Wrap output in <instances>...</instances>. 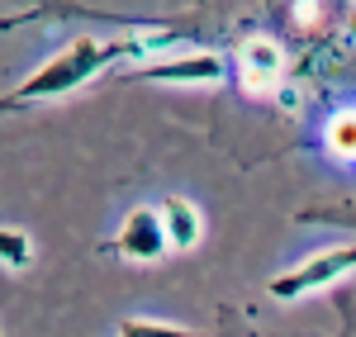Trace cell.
Masks as SVG:
<instances>
[{
	"mask_svg": "<svg viewBox=\"0 0 356 337\" xmlns=\"http://www.w3.org/2000/svg\"><path fill=\"white\" fill-rule=\"evenodd\" d=\"M238 85L247 95H275L285 81V48L266 38V33H252L243 48H238Z\"/></svg>",
	"mask_w": 356,
	"mask_h": 337,
	"instance_id": "cell-2",
	"label": "cell"
},
{
	"mask_svg": "<svg viewBox=\"0 0 356 337\" xmlns=\"http://www.w3.org/2000/svg\"><path fill=\"white\" fill-rule=\"evenodd\" d=\"M157 219H162V233H166L171 252H191L195 243H200V233H204V219H200V209L186 195H166L157 204Z\"/></svg>",
	"mask_w": 356,
	"mask_h": 337,
	"instance_id": "cell-5",
	"label": "cell"
},
{
	"mask_svg": "<svg viewBox=\"0 0 356 337\" xmlns=\"http://www.w3.org/2000/svg\"><path fill=\"white\" fill-rule=\"evenodd\" d=\"M223 62L219 53H186V57H166V62H147L138 76L143 81H171V85H214L223 81Z\"/></svg>",
	"mask_w": 356,
	"mask_h": 337,
	"instance_id": "cell-4",
	"label": "cell"
},
{
	"mask_svg": "<svg viewBox=\"0 0 356 337\" xmlns=\"http://www.w3.org/2000/svg\"><path fill=\"white\" fill-rule=\"evenodd\" d=\"M119 337H200V333L171 328V323H152V318H124L119 323Z\"/></svg>",
	"mask_w": 356,
	"mask_h": 337,
	"instance_id": "cell-8",
	"label": "cell"
},
{
	"mask_svg": "<svg viewBox=\"0 0 356 337\" xmlns=\"http://www.w3.org/2000/svg\"><path fill=\"white\" fill-rule=\"evenodd\" d=\"M323 142H328L332 157H342V162H356V110H337L323 124Z\"/></svg>",
	"mask_w": 356,
	"mask_h": 337,
	"instance_id": "cell-6",
	"label": "cell"
},
{
	"mask_svg": "<svg viewBox=\"0 0 356 337\" xmlns=\"http://www.w3.org/2000/svg\"><path fill=\"white\" fill-rule=\"evenodd\" d=\"M29 256H33L29 233H19V228H0V261H5L10 271H24Z\"/></svg>",
	"mask_w": 356,
	"mask_h": 337,
	"instance_id": "cell-7",
	"label": "cell"
},
{
	"mask_svg": "<svg viewBox=\"0 0 356 337\" xmlns=\"http://www.w3.org/2000/svg\"><path fill=\"white\" fill-rule=\"evenodd\" d=\"M352 271H356V247H328V252H314L309 261L280 271V276L266 285V295L280 299V304H290V299H300V295H318V290L337 285L342 276H352Z\"/></svg>",
	"mask_w": 356,
	"mask_h": 337,
	"instance_id": "cell-1",
	"label": "cell"
},
{
	"mask_svg": "<svg viewBox=\"0 0 356 337\" xmlns=\"http://www.w3.org/2000/svg\"><path fill=\"white\" fill-rule=\"evenodd\" d=\"M114 252L124 256V261H162L171 247H166V233H162V219H157V209H134L124 228L114 233Z\"/></svg>",
	"mask_w": 356,
	"mask_h": 337,
	"instance_id": "cell-3",
	"label": "cell"
},
{
	"mask_svg": "<svg viewBox=\"0 0 356 337\" xmlns=\"http://www.w3.org/2000/svg\"><path fill=\"white\" fill-rule=\"evenodd\" d=\"M347 38H352V43H356V5H352V10H347Z\"/></svg>",
	"mask_w": 356,
	"mask_h": 337,
	"instance_id": "cell-9",
	"label": "cell"
}]
</instances>
